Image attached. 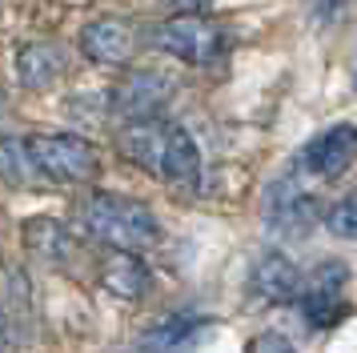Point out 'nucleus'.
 <instances>
[{"instance_id":"obj_1","label":"nucleus","mask_w":357,"mask_h":353,"mask_svg":"<svg viewBox=\"0 0 357 353\" xmlns=\"http://www.w3.org/2000/svg\"><path fill=\"white\" fill-rule=\"evenodd\" d=\"M116 149L121 157L132 160L137 169L161 176L165 185L189 189L201 181V153L197 141L181 125L165 121V117H149V121H129L116 133Z\"/></svg>"},{"instance_id":"obj_2","label":"nucleus","mask_w":357,"mask_h":353,"mask_svg":"<svg viewBox=\"0 0 357 353\" xmlns=\"http://www.w3.org/2000/svg\"><path fill=\"white\" fill-rule=\"evenodd\" d=\"M77 225L93 241L121 253H145L161 241V221L153 217V209L125 193H89L77 205Z\"/></svg>"},{"instance_id":"obj_3","label":"nucleus","mask_w":357,"mask_h":353,"mask_svg":"<svg viewBox=\"0 0 357 353\" xmlns=\"http://www.w3.org/2000/svg\"><path fill=\"white\" fill-rule=\"evenodd\" d=\"M24 153L40 181L52 185H89L100 173V153L77 133H33L24 137Z\"/></svg>"},{"instance_id":"obj_4","label":"nucleus","mask_w":357,"mask_h":353,"mask_svg":"<svg viewBox=\"0 0 357 353\" xmlns=\"http://www.w3.org/2000/svg\"><path fill=\"white\" fill-rule=\"evenodd\" d=\"M345 281H349V269L341 261H325L309 273V281H301V293H297V305H301V317H305L309 329H333L345 313H349V301H345Z\"/></svg>"},{"instance_id":"obj_5","label":"nucleus","mask_w":357,"mask_h":353,"mask_svg":"<svg viewBox=\"0 0 357 353\" xmlns=\"http://www.w3.org/2000/svg\"><path fill=\"white\" fill-rule=\"evenodd\" d=\"M153 45L177 57L185 64H209L221 57L225 48V32L221 24H213L205 16H173V20H161L157 32H153Z\"/></svg>"},{"instance_id":"obj_6","label":"nucleus","mask_w":357,"mask_h":353,"mask_svg":"<svg viewBox=\"0 0 357 353\" xmlns=\"http://www.w3.org/2000/svg\"><path fill=\"white\" fill-rule=\"evenodd\" d=\"M173 96V80L157 73V68H137L129 77L109 89V109L121 121H149V117H161L165 105Z\"/></svg>"},{"instance_id":"obj_7","label":"nucleus","mask_w":357,"mask_h":353,"mask_svg":"<svg viewBox=\"0 0 357 353\" xmlns=\"http://www.w3.org/2000/svg\"><path fill=\"white\" fill-rule=\"evenodd\" d=\"M354 153H357L354 125H333V128H325V133H317V137L301 149L297 165H301L309 176L333 181V176H341L349 165H354Z\"/></svg>"},{"instance_id":"obj_8","label":"nucleus","mask_w":357,"mask_h":353,"mask_svg":"<svg viewBox=\"0 0 357 353\" xmlns=\"http://www.w3.org/2000/svg\"><path fill=\"white\" fill-rule=\"evenodd\" d=\"M249 293L265 305H289L301 293V269L285 253H261L249 269Z\"/></svg>"},{"instance_id":"obj_9","label":"nucleus","mask_w":357,"mask_h":353,"mask_svg":"<svg viewBox=\"0 0 357 353\" xmlns=\"http://www.w3.org/2000/svg\"><path fill=\"white\" fill-rule=\"evenodd\" d=\"M265 217H269V225H273L277 233H293L297 237V233H309V225L317 221V201L293 176H281L273 189H269Z\"/></svg>"},{"instance_id":"obj_10","label":"nucleus","mask_w":357,"mask_h":353,"mask_svg":"<svg viewBox=\"0 0 357 353\" xmlns=\"http://www.w3.org/2000/svg\"><path fill=\"white\" fill-rule=\"evenodd\" d=\"M137 36L125 20L116 16H97L81 29V52L93 64H129Z\"/></svg>"},{"instance_id":"obj_11","label":"nucleus","mask_w":357,"mask_h":353,"mask_svg":"<svg viewBox=\"0 0 357 353\" xmlns=\"http://www.w3.org/2000/svg\"><path fill=\"white\" fill-rule=\"evenodd\" d=\"M24 249L52 269H65L77 257V237L56 217H29L24 221Z\"/></svg>"},{"instance_id":"obj_12","label":"nucleus","mask_w":357,"mask_h":353,"mask_svg":"<svg viewBox=\"0 0 357 353\" xmlns=\"http://www.w3.org/2000/svg\"><path fill=\"white\" fill-rule=\"evenodd\" d=\"M100 285L109 289L113 297H121V301H141V297H149V289H153V273L141 261V253H121V249H113V253L100 261Z\"/></svg>"},{"instance_id":"obj_13","label":"nucleus","mask_w":357,"mask_h":353,"mask_svg":"<svg viewBox=\"0 0 357 353\" xmlns=\"http://www.w3.org/2000/svg\"><path fill=\"white\" fill-rule=\"evenodd\" d=\"M65 68H68L65 48L49 45V40H33V45H24L17 52V80L24 89H33V93L52 89L56 80L65 77Z\"/></svg>"},{"instance_id":"obj_14","label":"nucleus","mask_w":357,"mask_h":353,"mask_svg":"<svg viewBox=\"0 0 357 353\" xmlns=\"http://www.w3.org/2000/svg\"><path fill=\"white\" fill-rule=\"evenodd\" d=\"M209 325V317H197V313H177V317H165L149 329L137 345L141 353H181L185 345H193L201 329Z\"/></svg>"},{"instance_id":"obj_15","label":"nucleus","mask_w":357,"mask_h":353,"mask_svg":"<svg viewBox=\"0 0 357 353\" xmlns=\"http://www.w3.org/2000/svg\"><path fill=\"white\" fill-rule=\"evenodd\" d=\"M0 181L13 189H33V181H40L24 153V141H17V137H0Z\"/></svg>"},{"instance_id":"obj_16","label":"nucleus","mask_w":357,"mask_h":353,"mask_svg":"<svg viewBox=\"0 0 357 353\" xmlns=\"http://www.w3.org/2000/svg\"><path fill=\"white\" fill-rule=\"evenodd\" d=\"M325 225H329V233H333V237L354 241V233H357V201H354V193H345V197H337V201L329 205Z\"/></svg>"},{"instance_id":"obj_17","label":"nucleus","mask_w":357,"mask_h":353,"mask_svg":"<svg viewBox=\"0 0 357 353\" xmlns=\"http://www.w3.org/2000/svg\"><path fill=\"white\" fill-rule=\"evenodd\" d=\"M249 353H297V350H293V341L285 333L269 329V333H257L249 341Z\"/></svg>"},{"instance_id":"obj_18","label":"nucleus","mask_w":357,"mask_h":353,"mask_svg":"<svg viewBox=\"0 0 357 353\" xmlns=\"http://www.w3.org/2000/svg\"><path fill=\"white\" fill-rule=\"evenodd\" d=\"M0 353H17V321L4 313V305H0Z\"/></svg>"},{"instance_id":"obj_19","label":"nucleus","mask_w":357,"mask_h":353,"mask_svg":"<svg viewBox=\"0 0 357 353\" xmlns=\"http://www.w3.org/2000/svg\"><path fill=\"white\" fill-rule=\"evenodd\" d=\"M173 4H181V8H189V13H197V8H205L209 0H173Z\"/></svg>"}]
</instances>
